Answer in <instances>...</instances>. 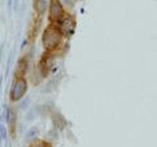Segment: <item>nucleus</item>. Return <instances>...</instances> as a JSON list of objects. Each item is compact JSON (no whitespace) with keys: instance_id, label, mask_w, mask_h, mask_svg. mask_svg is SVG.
Segmentation results:
<instances>
[{"instance_id":"1","label":"nucleus","mask_w":157,"mask_h":147,"mask_svg":"<svg viewBox=\"0 0 157 147\" xmlns=\"http://www.w3.org/2000/svg\"><path fill=\"white\" fill-rule=\"evenodd\" d=\"M63 32L59 27L55 26L54 24L49 26L44 29L42 34V45L45 48L46 51H53L60 45L62 40Z\"/></svg>"},{"instance_id":"2","label":"nucleus","mask_w":157,"mask_h":147,"mask_svg":"<svg viewBox=\"0 0 157 147\" xmlns=\"http://www.w3.org/2000/svg\"><path fill=\"white\" fill-rule=\"evenodd\" d=\"M28 89V83L27 81L25 80L24 77H16L15 80L11 91H10V98L12 101H19L21 98L26 94Z\"/></svg>"},{"instance_id":"3","label":"nucleus","mask_w":157,"mask_h":147,"mask_svg":"<svg viewBox=\"0 0 157 147\" xmlns=\"http://www.w3.org/2000/svg\"><path fill=\"white\" fill-rule=\"evenodd\" d=\"M64 18V8L60 0H50L49 3V20L53 24H58Z\"/></svg>"},{"instance_id":"4","label":"nucleus","mask_w":157,"mask_h":147,"mask_svg":"<svg viewBox=\"0 0 157 147\" xmlns=\"http://www.w3.org/2000/svg\"><path fill=\"white\" fill-rule=\"evenodd\" d=\"M59 24V28H60L61 32L66 34L67 36H71L72 34L75 32L76 28V21L72 16L68 15V16H64V18L61 20Z\"/></svg>"},{"instance_id":"5","label":"nucleus","mask_w":157,"mask_h":147,"mask_svg":"<svg viewBox=\"0 0 157 147\" xmlns=\"http://www.w3.org/2000/svg\"><path fill=\"white\" fill-rule=\"evenodd\" d=\"M52 61H53L52 56H51V54L49 53V51L42 54L40 60H39L38 69L43 77H46L49 74V72H50L51 67H52Z\"/></svg>"},{"instance_id":"6","label":"nucleus","mask_w":157,"mask_h":147,"mask_svg":"<svg viewBox=\"0 0 157 147\" xmlns=\"http://www.w3.org/2000/svg\"><path fill=\"white\" fill-rule=\"evenodd\" d=\"M52 123L54 126L59 130H63L67 126V121L65 119V117L62 114H60V113H55L52 116Z\"/></svg>"},{"instance_id":"7","label":"nucleus","mask_w":157,"mask_h":147,"mask_svg":"<svg viewBox=\"0 0 157 147\" xmlns=\"http://www.w3.org/2000/svg\"><path fill=\"white\" fill-rule=\"evenodd\" d=\"M27 71H28V60L26 57H23L18 62V66L16 69V77H24Z\"/></svg>"},{"instance_id":"8","label":"nucleus","mask_w":157,"mask_h":147,"mask_svg":"<svg viewBox=\"0 0 157 147\" xmlns=\"http://www.w3.org/2000/svg\"><path fill=\"white\" fill-rule=\"evenodd\" d=\"M34 8H36V11L38 14V16L43 15V13L45 12V9H46L45 0H36V1H34Z\"/></svg>"},{"instance_id":"9","label":"nucleus","mask_w":157,"mask_h":147,"mask_svg":"<svg viewBox=\"0 0 157 147\" xmlns=\"http://www.w3.org/2000/svg\"><path fill=\"white\" fill-rule=\"evenodd\" d=\"M6 120L7 123L10 125V127L12 130V126H15V121H16V116H15V112L12 109H8L7 110V114H6Z\"/></svg>"},{"instance_id":"10","label":"nucleus","mask_w":157,"mask_h":147,"mask_svg":"<svg viewBox=\"0 0 157 147\" xmlns=\"http://www.w3.org/2000/svg\"><path fill=\"white\" fill-rule=\"evenodd\" d=\"M37 132H38L37 129H36V127H33V129H31L27 132V138H29V139L36 138V135H37Z\"/></svg>"},{"instance_id":"11","label":"nucleus","mask_w":157,"mask_h":147,"mask_svg":"<svg viewBox=\"0 0 157 147\" xmlns=\"http://www.w3.org/2000/svg\"><path fill=\"white\" fill-rule=\"evenodd\" d=\"M31 147H52V146L49 143H47V142H45V141L37 140V141L34 142V143H33Z\"/></svg>"},{"instance_id":"12","label":"nucleus","mask_w":157,"mask_h":147,"mask_svg":"<svg viewBox=\"0 0 157 147\" xmlns=\"http://www.w3.org/2000/svg\"><path fill=\"white\" fill-rule=\"evenodd\" d=\"M6 138V129L3 125H0V141Z\"/></svg>"},{"instance_id":"13","label":"nucleus","mask_w":157,"mask_h":147,"mask_svg":"<svg viewBox=\"0 0 157 147\" xmlns=\"http://www.w3.org/2000/svg\"><path fill=\"white\" fill-rule=\"evenodd\" d=\"M62 1L69 8H73L76 4V0H62Z\"/></svg>"},{"instance_id":"14","label":"nucleus","mask_w":157,"mask_h":147,"mask_svg":"<svg viewBox=\"0 0 157 147\" xmlns=\"http://www.w3.org/2000/svg\"><path fill=\"white\" fill-rule=\"evenodd\" d=\"M1 82H2V80L0 78V88H1Z\"/></svg>"},{"instance_id":"15","label":"nucleus","mask_w":157,"mask_h":147,"mask_svg":"<svg viewBox=\"0 0 157 147\" xmlns=\"http://www.w3.org/2000/svg\"><path fill=\"white\" fill-rule=\"evenodd\" d=\"M18 2V0H15V3H17Z\"/></svg>"}]
</instances>
